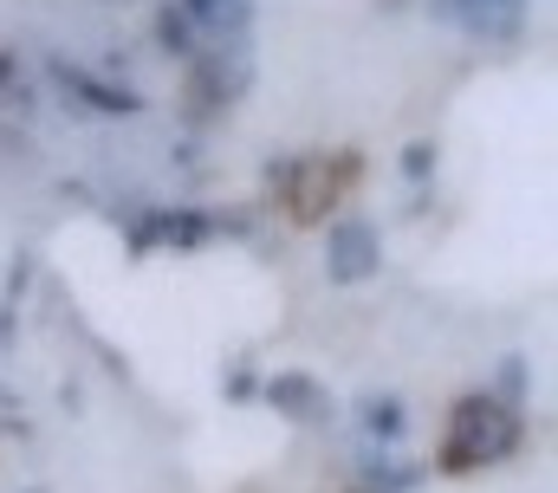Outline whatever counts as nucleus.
Returning <instances> with one entry per match:
<instances>
[{
	"label": "nucleus",
	"instance_id": "1",
	"mask_svg": "<svg viewBox=\"0 0 558 493\" xmlns=\"http://www.w3.org/2000/svg\"><path fill=\"white\" fill-rule=\"evenodd\" d=\"M520 448V416L494 396H461L441 429V474H474L494 468Z\"/></svg>",
	"mask_w": 558,
	"mask_h": 493
},
{
	"label": "nucleus",
	"instance_id": "2",
	"mask_svg": "<svg viewBox=\"0 0 558 493\" xmlns=\"http://www.w3.org/2000/svg\"><path fill=\"white\" fill-rule=\"evenodd\" d=\"M377 266H384V235L371 221L351 215L325 235V279L331 286H364V279H377Z\"/></svg>",
	"mask_w": 558,
	"mask_h": 493
},
{
	"label": "nucleus",
	"instance_id": "3",
	"mask_svg": "<svg viewBox=\"0 0 558 493\" xmlns=\"http://www.w3.org/2000/svg\"><path fill=\"white\" fill-rule=\"evenodd\" d=\"M52 85L72 98V105H85L92 118H137L143 98L131 85H118V79H98V72H85L78 59H52Z\"/></svg>",
	"mask_w": 558,
	"mask_h": 493
},
{
	"label": "nucleus",
	"instance_id": "4",
	"mask_svg": "<svg viewBox=\"0 0 558 493\" xmlns=\"http://www.w3.org/2000/svg\"><path fill=\"white\" fill-rule=\"evenodd\" d=\"M175 13L202 46H241L254 33V0H175Z\"/></svg>",
	"mask_w": 558,
	"mask_h": 493
},
{
	"label": "nucleus",
	"instance_id": "5",
	"mask_svg": "<svg viewBox=\"0 0 558 493\" xmlns=\"http://www.w3.org/2000/svg\"><path fill=\"white\" fill-rule=\"evenodd\" d=\"M435 13L474 39H520L526 26V0H435Z\"/></svg>",
	"mask_w": 558,
	"mask_h": 493
},
{
	"label": "nucleus",
	"instance_id": "6",
	"mask_svg": "<svg viewBox=\"0 0 558 493\" xmlns=\"http://www.w3.org/2000/svg\"><path fill=\"white\" fill-rule=\"evenodd\" d=\"M267 402H274L279 416H292V422H331V389L312 383V376H299V370H279L274 383H267Z\"/></svg>",
	"mask_w": 558,
	"mask_h": 493
},
{
	"label": "nucleus",
	"instance_id": "7",
	"mask_svg": "<svg viewBox=\"0 0 558 493\" xmlns=\"http://www.w3.org/2000/svg\"><path fill=\"white\" fill-rule=\"evenodd\" d=\"M208 235H215V221L195 215V208H162V215L143 221V246H169V253H195Z\"/></svg>",
	"mask_w": 558,
	"mask_h": 493
},
{
	"label": "nucleus",
	"instance_id": "8",
	"mask_svg": "<svg viewBox=\"0 0 558 493\" xmlns=\"http://www.w3.org/2000/svg\"><path fill=\"white\" fill-rule=\"evenodd\" d=\"M344 176H351L344 163H331V169H325V163H292V169H286V182H292V215H299V221H312V215H318V202L331 208V195H338V182H344Z\"/></svg>",
	"mask_w": 558,
	"mask_h": 493
},
{
	"label": "nucleus",
	"instance_id": "9",
	"mask_svg": "<svg viewBox=\"0 0 558 493\" xmlns=\"http://www.w3.org/2000/svg\"><path fill=\"white\" fill-rule=\"evenodd\" d=\"M357 409H364V429H371L377 442H397V435L410 429V416H403V396H364Z\"/></svg>",
	"mask_w": 558,
	"mask_h": 493
},
{
	"label": "nucleus",
	"instance_id": "10",
	"mask_svg": "<svg viewBox=\"0 0 558 493\" xmlns=\"http://www.w3.org/2000/svg\"><path fill=\"white\" fill-rule=\"evenodd\" d=\"M422 481V468H397L390 455H371V468H364V488L371 493H410Z\"/></svg>",
	"mask_w": 558,
	"mask_h": 493
},
{
	"label": "nucleus",
	"instance_id": "11",
	"mask_svg": "<svg viewBox=\"0 0 558 493\" xmlns=\"http://www.w3.org/2000/svg\"><path fill=\"white\" fill-rule=\"evenodd\" d=\"M156 39H162V52H175V59H195V46H189L195 33H189V20H182L175 7H162V13H156Z\"/></svg>",
	"mask_w": 558,
	"mask_h": 493
},
{
	"label": "nucleus",
	"instance_id": "12",
	"mask_svg": "<svg viewBox=\"0 0 558 493\" xmlns=\"http://www.w3.org/2000/svg\"><path fill=\"white\" fill-rule=\"evenodd\" d=\"M403 176H410V182L435 176V143H410V149H403Z\"/></svg>",
	"mask_w": 558,
	"mask_h": 493
},
{
	"label": "nucleus",
	"instance_id": "13",
	"mask_svg": "<svg viewBox=\"0 0 558 493\" xmlns=\"http://www.w3.org/2000/svg\"><path fill=\"white\" fill-rule=\"evenodd\" d=\"M7 79H13V59H7V52H0V85H7Z\"/></svg>",
	"mask_w": 558,
	"mask_h": 493
}]
</instances>
